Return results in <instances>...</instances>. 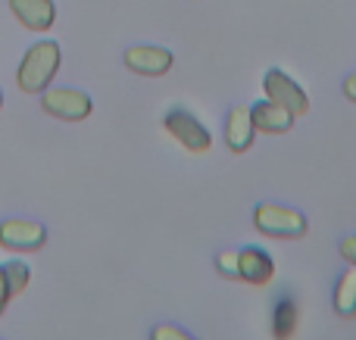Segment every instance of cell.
Returning <instances> with one entry per match:
<instances>
[{"mask_svg": "<svg viewBox=\"0 0 356 340\" xmlns=\"http://www.w3.org/2000/svg\"><path fill=\"white\" fill-rule=\"evenodd\" d=\"M297 328V303L294 297H284L282 303L275 306V318H272V331H275V340H288Z\"/></svg>", "mask_w": 356, "mask_h": 340, "instance_id": "cell-13", "label": "cell"}, {"mask_svg": "<svg viewBox=\"0 0 356 340\" xmlns=\"http://www.w3.org/2000/svg\"><path fill=\"white\" fill-rule=\"evenodd\" d=\"M0 106H3V91H0Z\"/></svg>", "mask_w": 356, "mask_h": 340, "instance_id": "cell-20", "label": "cell"}, {"mask_svg": "<svg viewBox=\"0 0 356 340\" xmlns=\"http://www.w3.org/2000/svg\"><path fill=\"white\" fill-rule=\"evenodd\" d=\"M60 44L56 41H38L29 47V53L22 56V66L16 72V81L25 94H41L44 87H50L54 75L60 72Z\"/></svg>", "mask_w": 356, "mask_h": 340, "instance_id": "cell-1", "label": "cell"}, {"mask_svg": "<svg viewBox=\"0 0 356 340\" xmlns=\"http://www.w3.org/2000/svg\"><path fill=\"white\" fill-rule=\"evenodd\" d=\"M10 284H6V275H3V266H0V312L6 309V300H10Z\"/></svg>", "mask_w": 356, "mask_h": 340, "instance_id": "cell-18", "label": "cell"}, {"mask_svg": "<svg viewBox=\"0 0 356 340\" xmlns=\"http://www.w3.org/2000/svg\"><path fill=\"white\" fill-rule=\"evenodd\" d=\"M3 275H6V284H10V294H22L31 281V269L25 262H6Z\"/></svg>", "mask_w": 356, "mask_h": 340, "instance_id": "cell-14", "label": "cell"}, {"mask_svg": "<svg viewBox=\"0 0 356 340\" xmlns=\"http://www.w3.org/2000/svg\"><path fill=\"white\" fill-rule=\"evenodd\" d=\"M253 125H257V131H266V135H282V131H288L291 125H294V112L284 110L282 103H275V100H259V103H253Z\"/></svg>", "mask_w": 356, "mask_h": 340, "instance_id": "cell-10", "label": "cell"}, {"mask_svg": "<svg viewBox=\"0 0 356 340\" xmlns=\"http://www.w3.org/2000/svg\"><path fill=\"white\" fill-rule=\"evenodd\" d=\"M163 125H166L169 135H172L178 144H184V147H188L191 153H207L209 144H213V137H209L207 125H203L197 116L184 112V110H172V112H166Z\"/></svg>", "mask_w": 356, "mask_h": 340, "instance_id": "cell-4", "label": "cell"}, {"mask_svg": "<svg viewBox=\"0 0 356 340\" xmlns=\"http://www.w3.org/2000/svg\"><path fill=\"white\" fill-rule=\"evenodd\" d=\"M253 222L269 237H303L307 235V219H303V212L291 210V206L259 203L257 212H253Z\"/></svg>", "mask_w": 356, "mask_h": 340, "instance_id": "cell-2", "label": "cell"}, {"mask_svg": "<svg viewBox=\"0 0 356 340\" xmlns=\"http://www.w3.org/2000/svg\"><path fill=\"white\" fill-rule=\"evenodd\" d=\"M338 250H341V256H344L347 262H353L356 266V235H347L344 241L338 244Z\"/></svg>", "mask_w": 356, "mask_h": 340, "instance_id": "cell-17", "label": "cell"}, {"mask_svg": "<svg viewBox=\"0 0 356 340\" xmlns=\"http://www.w3.org/2000/svg\"><path fill=\"white\" fill-rule=\"evenodd\" d=\"M10 10L29 31H47L56 19L54 0H10Z\"/></svg>", "mask_w": 356, "mask_h": 340, "instance_id": "cell-9", "label": "cell"}, {"mask_svg": "<svg viewBox=\"0 0 356 340\" xmlns=\"http://www.w3.org/2000/svg\"><path fill=\"white\" fill-rule=\"evenodd\" d=\"M334 309L347 318L356 316V266L353 262L338 281V291H334Z\"/></svg>", "mask_w": 356, "mask_h": 340, "instance_id": "cell-12", "label": "cell"}, {"mask_svg": "<svg viewBox=\"0 0 356 340\" xmlns=\"http://www.w3.org/2000/svg\"><path fill=\"white\" fill-rule=\"evenodd\" d=\"M344 94H347V100H353L356 103V72L344 78Z\"/></svg>", "mask_w": 356, "mask_h": 340, "instance_id": "cell-19", "label": "cell"}, {"mask_svg": "<svg viewBox=\"0 0 356 340\" xmlns=\"http://www.w3.org/2000/svg\"><path fill=\"white\" fill-rule=\"evenodd\" d=\"M263 87H266V97L275 100V103H282L284 110H291L294 116H303V112L309 110L307 91H303L288 72H282V69H269L266 78H263Z\"/></svg>", "mask_w": 356, "mask_h": 340, "instance_id": "cell-5", "label": "cell"}, {"mask_svg": "<svg viewBox=\"0 0 356 340\" xmlns=\"http://www.w3.org/2000/svg\"><path fill=\"white\" fill-rule=\"evenodd\" d=\"M41 106L50 116L66 119V122H81L91 116V97L79 87H44Z\"/></svg>", "mask_w": 356, "mask_h": 340, "instance_id": "cell-3", "label": "cell"}, {"mask_svg": "<svg viewBox=\"0 0 356 340\" xmlns=\"http://www.w3.org/2000/svg\"><path fill=\"white\" fill-rule=\"evenodd\" d=\"M253 137H257V125H253L250 106H234L225 119V144L234 153H244L253 147Z\"/></svg>", "mask_w": 356, "mask_h": 340, "instance_id": "cell-8", "label": "cell"}, {"mask_svg": "<svg viewBox=\"0 0 356 340\" xmlns=\"http://www.w3.org/2000/svg\"><path fill=\"white\" fill-rule=\"evenodd\" d=\"M238 256H241V278L250 281V284H269L272 275H275V262L263 247H244L238 250Z\"/></svg>", "mask_w": 356, "mask_h": 340, "instance_id": "cell-11", "label": "cell"}, {"mask_svg": "<svg viewBox=\"0 0 356 340\" xmlns=\"http://www.w3.org/2000/svg\"><path fill=\"white\" fill-rule=\"evenodd\" d=\"M125 66L138 75H166L172 69V53L166 47H129L125 50Z\"/></svg>", "mask_w": 356, "mask_h": 340, "instance_id": "cell-7", "label": "cell"}, {"mask_svg": "<svg viewBox=\"0 0 356 340\" xmlns=\"http://www.w3.org/2000/svg\"><path fill=\"white\" fill-rule=\"evenodd\" d=\"M216 266H219V272L228 275V278H241V256H238V250H222L219 260H216Z\"/></svg>", "mask_w": 356, "mask_h": 340, "instance_id": "cell-15", "label": "cell"}, {"mask_svg": "<svg viewBox=\"0 0 356 340\" xmlns=\"http://www.w3.org/2000/svg\"><path fill=\"white\" fill-rule=\"evenodd\" d=\"M150 340H194V337H191L188 331H181L178 325H156Z\"/></svg>", "mask_w": 356, "mask_h": 340, "instance_id": "cell-16", "label": "cell"}, {"mask_svg": "<svg viewBox=\"0 0 356 340\" xmlns=\"http://www.w3.org/2000/svg\"><path fill=\"white\" fill-rule=\"evenodd\" d=\"M47 241V228L29 219H6L0 222V244L6 250H38Z\"/></svg>", "mask_w": 356, "mask_h": 340, "instance_id": "cell-6", "label": "cell"}]
</instances>
